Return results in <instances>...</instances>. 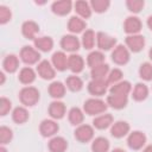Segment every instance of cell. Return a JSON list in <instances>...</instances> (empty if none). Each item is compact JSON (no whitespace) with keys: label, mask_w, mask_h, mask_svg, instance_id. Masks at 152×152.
<instances>
[{"label":"cell","mask_w":152,"mask_h":152,"mask_svg":"<svg viewBox=\"0 0 152 152\" xmlns=\"http://www.w3.org/2000/svg\"><path fill=\"white\" fill-rule=\"evenodd\" d=\"M141 28H142V23L140 18H138L137 15H129L124 21V31L126 32L127 36L140 34Z\"/></svg>","instance_id":"cell-12"},{"label":"cell","mask_w":152,"mask_h":152,"mask_svg":"<svg viewBox=\"0 0 152 152\" xmlns=\"http://www.w3.org/2000/svg\"><path fill=\"white\" fill-rule=\"evenodd\" d=\"M142 152H152V145H147L142 148Z\"/></svg>","instance_id":"cell-47"},{"label":"cell","mask_w":152,"mask_h":152,"mask_svg":"<svg viewBox=\"0 0 152 152\" xmlns=\"http://www.w3.org/2000/svg\"><path fill=\"white\" fill-rule=\"evenodd\" d=\"M146 25H147V27L150 28V31H152V14L147 17V19H146Z\"/></svg>","instance_id":"cell-45"},{"label":"cell","mask_w":152,"mask_h":152,"mask_svg":"<svg viewBox=\"0 0 152 152\" xmlns=\"http://www.w3.org/2000/svg\"><path fill=\"white\" fill-rule=\"evenodd\" d=\"M36 71H37V75L45 81H51L56 77V69L53 68L51 62L48 59L40 61L36 66Z\"/></svg>","instance_id":"cell-9"},{"label":"cell","mask_w":152,"mask_h":152,"mask_svg":"<svg viewBox=\"0 0 152 152\" xmlns=\"http://www.w3.org/2000/svg\"><path fill=\"white\" fill-rule=\"evenodd\" d=\"M146 44L145 37L142 34H133V36H127L125 38V45L129 50V52L138 53L144 50Z\"/></svg>","instance_id":"cell-10"},{"label":"cell","mask_w":152,"mask_h":152,"mask_svg":"<svg viewBox=\"0 0 152 152\" xmlns=\"http://www.w3.org/2000/svg\"><path fill=\"white\" fill-rule=\"evenodd\" d=\"M122 77H124V72L121 69L119 68H114V69H110L108 76H107V83L108 86H113L120 81H122Z\"/></svg>","instance_id":"cell-40"},{"label":"cell","mask_w":152,"mask_h":152,"mask_svg":"<svg viewBox=\"0 0 152 152\" xmlns=\"http://www.w3.org/2000/svg\"><path fill=\"white\" fill-rule=\"evenodd\" d=\"M93 127L96 128V129H100V131H103V129H107V128H110V126L114 124V118L112 114L109 113H103L101 115H97L93 119Z\"/></svg>","instance_id":"cell-22"},{"label":"cell","mask_w":152,"mask_h":152,"mask_svg":"<svg viewBox=\"0 0 152 152\" xmlns=\"http://www.w3.org/2000/svg\"><path fill=\"white\" fill-rule=\"evenodd\" d=\"M68 31L71 34H78V33H83L87 28V23L86 20H83L82 18H80L78 15H72L69 18L68 20Z\"/></svg>","instance_id":"cell-18"},{"label":"cell","mask_w":152,"mask_h":152,"mask_svg":"<svg viewBox=\"0 0 152 152\" xmlns=\"http://www.w3.org/2000/svg\"><path fill=\"white\" fill-rule=\"evenodd\" d=\"M110 135L115 139H121L126 135L129 134L131 132V126L127 121H124V120H119V121H115L112 126H110Z\"/></svg>","instance_id":"cell-16"},{"label":"cell","mask_w":152,"mask_h":152,"mask_svg":"<svg viewBox=\"0 0 152 152\" xmlns=\"http://www.w3.org/2000/svg\"><path fill=\"white\" fill-rule=\"evenodd\" d=\"M59 131V125L53 119H44L39 124V133L44 138H52Z\"/></svg>","instance_id":"cell-11"},{"label":"cell","mask_w":152,"mask_h":152,"mask_svg":"<svg viewBox=\"0 0 152 152\" xmlns=\"http://www.w3.org/2000/svg\"><path fill=\"white\" fill-rule=\"evenodd\" d=\"M94 135H95L94 127L93 125H88V124H82L77 126L74 131V138L81 144H87L89 141H93Z\"/></svg>","instance_id":"cell-5"},{"label":"cell","mask_w":152,"mask_h":152,"mask_svg":"<svg viewBox=\"0 0 152 152\" xmlns=\"http://www.w3.org/2000/svg\"><path fill=\"white\" fill-rule=\"evenodd\" d=\"M109 6H110L109 0H91L90 1V7H91L93 12L99 13V14L107 12Z\"/></svg>","instance_id":"cell-39"},{"label":"cell","mask_w":152,"mask_h":152,"mask_svg":"<svg viewBox=\"0 0 152 152\" xmlns=\"http://www.w3.org/2000/svg\"><path fill=\"white\" fill-rule=\"evenodd\" d=\"M74 4L70 0H58L51 4V12L58 17H65L72 11Z\"/></svg>","instance_id":"cell-15"},{"label":"cell","mask_w":152,"mask_h":152,"mask_svg":"<svg viewBox=\"0 0 152 152\" xmlns=\"http://www.w3.org/2000/svg\"><path fill=\"white\" fill-rule=\"evenodd\" d=\"M19 101L24 107H33L36 106L40 100V93L38 88L33 86H26L23 87L18 94Z\"/></svg>","instance_id":"cell-1"},{"label":"cell","mask_w":152,"mask_h":152,"mask_svg":"<svg viewBox=\"0 0 152 152\" xmlns=\"http://www.w3.org/2000/svg\"><path fill=\"white\" fill-rule=\"evenodd\" d=\"M110 152H126L124 148H120V147H116V148H114V150H112Z\"/></svg>","instance_id":"cell-48"},{"label":"cell","mask_w":152,"mask_h":152,"mask_svg":"<svg viewBox=\"0 0 152 152\" xmlns=\"http://www.w3.org/2000/svg\"><path fill=\"white\" fill-rule=\"evenodd\" d=\"M74 8H75L76 14L80 18H82L83 20L89 19L91 17V14H93V10L90 7V2L84 1V0H77L76 2H74Z\"/></svg>","instance_id":"cell-28"},{"label":"cell","mask_w":152,"mask_h":152,"mask_svg":"<svg viewBox=\"0 0 152 152\" xmlns=\"http://www.w3.org/2000/svg\"><path fill=\"white\" fill-rule=\"evenodd\" d=\"M51 64L56 71H65L68 69V56L64 51H56L51 56Z\"/></svg>","instance_id":"cell-20"},{"label":"cell","mask_w":152,"mask_h":152,"mask_svg":"<svg viewBox=\"0 0 152 152\" xmlns=\"http://www.w3.org/2000/svg\"><path fill=\"white\" fill-rule=\"evenodd\" d=\"M0 152H8V151H7V148H6L5 146L1 145V146H0Z\"/></svg>","instance_id":"cell-50"},{"label":"cell","mask_w":152,"mask_h":152,"mask_svg":"<svg viewBox=\"0 0 152 152\" xmlns=\"http://www.w3.org/2000/svg\"><path fill=\"white\" fill-rule=\"evenodd\" d=\"M146 134L141 131H133L127 135V146L133 151L142 150L146 145Z\"/></svg>","instance_id":"cell-7"},{"label":"cell","mask_w":152,"mask_h":152,"mask_svg":"<svg viewBox=\"0 0 152 152\" xmlns=\"http://www.w3.org/2000/svg\"><path fill=\"white\" fill-rule=\"evenodd\" d=\"M59 45L62 48V51L70 52V53H76L81 48V40L75 34L69 33V34H64L61 38Z\"/></svg>","instance_id":"cell-8"},{"label":"cell","mask_w":152,"mask_h":152,"mask_svg":"<svg viewBox=\"0 0 152 152\" xmlns=\"http://www.w3.org/2000/svg\"><path fill=\"white\" fill-rule=\"evenodd\" d=\"M12 139H13V131L7 126H1L0 127V144L5 146L10 144Z\"/></svg>","instance_id":"cell-42"},{"label":"cell","mask_w":152,"mask_h":152,"mask_svg":"<svg viewBox=\"0 0 152 152\" xmlns=\"http://www.w3.org/2000/svg\"><path fill=\"white\" fill-rule=\"evenodd\" d=\"M65 86H66V88L70 91L78 93V91H81L83 89L84 83H83V80L80 76H77V75H70L65 80Z\"/></svg>","instance_id":"cell-37"},{"label":"cell","mask_w":152,"mask_h":152,"mask_svg":"<svg viewBox=\"0 0 152 152\" xmlns=\"http://www.w3.org/2000/svg\"><path fill=\"white\" fill-rule=\"evenodd\" d=\"M106 102H107L108 107H110L113 109H116V110H120V109H124V108L127 107V104H128V96L109 94L106 97Z\"/></svg>","instance_id":"cell-25"},{"label":"cell","mask_w":152,"mask_h":152,"mask_svg":"<svg viewBox=\"0 0 152 152\" xmlns=\"http://www.w3.org/2000/svg\"><path fill=\"white\" fill-rule=\"evenodd\" d=\"M132 99L135 101V102H142L145 101L147 97H148V94H150V90H148V87L142 83V82H138L134 88L132 89Z\"/></svg>","instance_id":"cell-30"},{"label":"cell","mask_w":152,"mask_h":152,"mask_svg":"<svg viewBox=\"0 0 152 152\" xmlns=\"http://www.w3.org/2000/svg\"><path fill=\"white\" fill-rule=\"evenodd\" d=\"M30 119V113L26 107L24 106H18L12 110V120L17 125H23L27 122Z\"/></svg>","instance_id":"cell-31"},{"label":"cell","mask_w":152,"mask_h":152,"mask_svg":"<svg viewBox=\"0 0 152 152\" xmlns=\"http://www.w3.org/2000/svg\"><path fill=\"white\" fill-rule=\"evenodd\" d=\"M118 45V40L115 37L109 36L106 32H96V46L100 51H110Z\"/></svg>","instance_id":"cell-6"},{"label":"cell","mask_w":152,"mask_h":152,"mask_svg":"<svg viewBox=\"0 0 152 152\" xmlns=\"http://www.w3.org/2000/svg\"><path fill=\"white\" fill-rule=\"evenodd\" d=\"M37 78V71L34 69H32L31 66H24L19 70V75H18V81L26 86L32 84Z\"/></svg>","instance_id":"cell-23"},{"label":"cell","mask_w":152,"mask_h":152,"mask_svg":"<svg viewBox=\"0 0 152 152\" xmlns=\"http://www.w3.org/2000/svg\"><path fill=\"white\" fill-rule=\"evenodd\" d=\"M48 114L50 115V119L53 120H61L65 116L66 114V106L63 101L61 100H53L48 108Z\"/></svg>","instance_id":"cell-14"},{"label":"cell","mask_w":152,"mask_h":152,"mask_svg":"<svg viewBox=\"0 0 152 152\" xmlns=\"http://www.w3.org/2000/svg\"><path fill=\"white\" fill-rule=\"evenodd\" d=\"M37 33H39V25L34 20H26L21 25V34L25 39L34 40L37 38Z\"/></svg>","instance_id":"cell-19"},{"label":"cell","mask_w":152,"mask_h":152,"mask_svg":"<svg viewBox=\"0 0 152 152\" xmlns=\"http://www.w3.org/2000/svg\"><path fill=\"white\" fill-rule=\"evenodd\" d=\"M139 77L145 81V82H150L152 81V63L151 62H144L140 64L139 70H138Z\"/></svg>","instance_id":"cell-38"},{"label":"cell","mask_w":152,"mask_h":152,"mask_svg":"<svg viewBox=\"0 0 152 152\" xmlns=\"http://www.w3.org/2000/svg\"><path fill=\"white\" fill-rule=\"evenodd\" d=\"M148 58H150V61L152 62V46H151L150 50H148Z\"/></svg>","instance_id":"cell-49"},{"label":"cell","mask_w":152,"mask_h":152,"mask_svg":"<svg viewBox=\"0 0 152 152\" xmlns=\"http://www.w3.org/2000/svg\"><path fill=\"white\" fill-rule=\"evenodd\" d=\"M107 102L100 97H90L83 103V112L89 116H97L107 110Z\"/></svg>","instance_id":"cell-2"},{"label":"cell","mask_w":152,"mask_h":152,"mask_svg":"<svg viewBox=\"0 0 152 152\" xmlns=\"http://www.w3.org/2000/svg\"><path fill=\"white\" fill-rule=\"evenodd\" d=\"M110 59L116 65H126L131 59V52L124 44H118L110 52Z\"/></svg>","instance_id":"cell-4"},{"label":"cell","mask_w":152,"mask_h":152,"mask_svg":"<svg viewBox=\"0 0 152 152\" xmlns=\"http://www.w3.org/2000/svg\"><path fill=\"white\" fill-rule=\"evenodd\" d=\"M2 69L7 74H14L19 69V57L14 53L6 55L2 61Z\"/></svg>","instance_id":"cell-27"},{"label":"cell","mask_w":152,"mask_h":152,"mask_svg":"<svg viewBox=\"0 0 152 152\" xmlns=\"http://www.w3.org/2000/svg\"><path fill=\"white\" fill-rule=\"evenodd\" d=\"M48 93L53 100H61L65 96L66 86L61 81H52L48 87Z\"/></svg>","instance_id":"cell-21"},{"label":"cell","mask_w":152,"mask_h":152,"mask_svg":"<svg viewBox=\"0 0 152 152\" xmlns=\"http://www.w3.org/2000/svg\"><path fill=\"white\" fill-rule=\"evenodd\" d=\"M11 110H12V102H11V100L5 97V96L0 97V115L1 116H6Z\"/></svg>","instance_id":"cell-44"},{"label":"cell","mask_w":152,"mask_h":152,"mask_svg":"<svg viewBox=\"0 0 152 152\" xmlns=\"http://www.w3.org/2000/svg\"><path fill=\"white\" fill-rule=\"evenodd\" d=\"M110 71V68L107 63H103L101 65H97L93 69H90V77L91 80H100V81H106L107 76Z\"/></svg>","instance_id":"cell-35"},{"label":"cell","mask_w":152,"mask_h":152,"mask_svg":"<svg viewBox=\"0 0 152 152\" xmlns=\"http://www.w3.org/2000/svg\"><path fill=\"white\" fill-rule=\"evenodd\" d=\"M68 120H69L70 125H72L75 127L82 125L83 121H84V112H83V109H81L78 107L70 108L69 112H68Z\"/></svg>","instance_id":"cell-33"},{"label":"cell","mask_w":152,"mask_h":152,"mask_svg":"<svg viewBox=\"0 0 152 152\" xmlns=\"http://www.w3.org/2000/svg\"><path fill=\"white\" fill-rule=\"evenodd\" d=\"M12 19V11L5 5H0V25H5Z\"/></svg>","instance_id":"cell-43"},{"label":"cell","mask_w":152,"mask_h":152,"mask_svg":"<svg viewBox=\"0 0 152 152\" xmlns=\"http://www.w3.org/2000/svg\"><path fill=\"white\" fill-rule=\"evenodd\" d=\"M5 80H6L5 71H1V72H0V86H2V84L5 83Z\"/></svg>","instance_id":"cell-46"},{"label":"cell","mask_w":152,"mask_h":152,"mask_svg":"<svg viewBox=\"0 0 152 152\" xmlns=\"http://www.w3.org/2000/svg\"><path fill=\"white\" fill-rule=\"evenodd\" d=\"M19 58L24 64H26V66L34 65L40 62V52L34 46L25 45L20 49Z\"/></svg>","instance_id":"cell-3"},{"label":"cell","mask_w":152,"mask_h":152,"mask_svg":"<svg viewBox=\"0 0 152 152\" xmlns=\"http://www.w3.org/2000/svg\"><path fill=\"white\" fill-rule=\"evenodd\" d=\"M53 45H55V42L50 36L37 37L33 40V46L39 52H50L53 49Z\"/></svg>","instance_id":"cell-26"},{"label":"cell","mask_w":152,"mask_h":152,"mask_svg":"<svg viewBox=\"0 0 152 152\" xmlns=\"http://www.w3.org/2000/svg\"><path fill=\"white\" fill-rule=\"evenodd\" d=\"M104 61H106V56H104V53H103L102 51H100V50H93V51H90L89 55L87 56V65H88L90 69H93V68H95V66H97V65H101V64L106 63Z\"/></svg>","instance_id":"cell-32"},{"label":"cell","mask_w":152,"mask_h":152,"mask_svg":"<svg viewBox=\"0 0 152 152\" xmlns=\"http://www.w3.org/2000/svg\"><path fill=\"white\" fill-rule=\"evenodd\" d=\"M87 90L93 97H101L108 91V83L107 81L91 80L87 84Z\"/></svg>","instance_id":"cell-13"},{"label":"cell","mask_w":152,"mask_h":152,"mask_svg":"<svg viewBox=\"0 0 152 152\" xmlns=\"http://www.w3.org/2000/svg\"><path fill=\"white\" fill-rule=\"evenodd\" d=\"M145 6V1L144 0H126V7L127 10L133 13V14H138L141 12V10Z\"/></svg>","instance_id":"cell-41"},{"label":"cell","mask_w":152,"mask_h":152,"mask_svg":"<svg viewBox=\"0 0 152 152\" xmlns=\"http://www.w3.org/2000/svg\"><path fill=\"white\" fill-rule=\"evenodd\" d=\"M48 148L50 152H65L68 150V141L63 137L55 135L49 140Z\"/></svg>","instance_id":"cell-29"},{"label":"cell","mask_w":152,"mask_h":152,"mask_svg":"<svg viewBox=\"0 0 152 152\" xmlns=\"http://www.w3.org/2000/svg\"><path fill=\"white\" fill-rule=\"evenodd\" d=\"M132 84L129 81H120L113 86L109 87V94H113V95H121V96H128L131 93H132Z\"/></svg>","instance_id":"cell-24"},{"label":"cell","mask_w":152,"mask_h":152,"mask_svg":"<svg viewBox=\"0 0 152 152\" xmlns=\"http://www.w3.org/2000/svg\"><path fill=\"white\" fill-rule=\"evenodd\" d=\"M86 65V62L83 57L78 53H70L68 56V69L72 72V75H77L83 71Z\"/></svg>","instance_id":"cell-17"},{"label":"cell","mask_w":152,"mask_h":152,"mask_svg":"<svg viewBox=\"0 0 152 152\" xmlns=\"http://www.w3.org/2000/svg\"><path fill=\"white\" fill-rule=\"evenodd\" d=\"M96 44V33L91 28L86 30L81 37V45L86 50H93Z\"/></svg>","instance_id":"cell-34"},{"label":"cell","mask_w":152,"mask_h":152,"mask_svg":"<svg viewBox=\"0 0 152 152\" xmlns=\"http://www.w3.org/2000/svg\"><path fill=\"white\" fill-rule=\"evenodd\" d=\"M90 148H91V152H109L110 142L104 137H97V138H94V140L91 141Z\"/></svg>","instance_id":"cell-36"}]
</instances>
